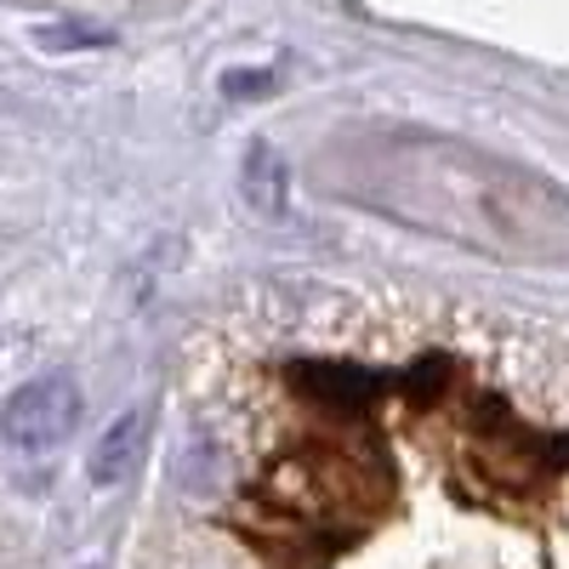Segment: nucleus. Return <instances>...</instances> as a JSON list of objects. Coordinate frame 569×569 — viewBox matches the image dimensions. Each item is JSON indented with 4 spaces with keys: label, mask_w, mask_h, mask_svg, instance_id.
Segmentation results:
<instances>
[{
    "label": "nucleus",
    "mask_w": 569,
    "mask_h": 569,
    "mask_svg": "<svg viewBox=\"0 0 569 569\" xmlns=\"http://www.w3.org/2000/svg\"><path fill=\"white\" fill-rule=\"evenodd\" d=\"M80 427V388L69 376H34L23 382L7 410H0V433H7L18 450H46V445H63Z\"/></svg>",
    "instance_id": "1"
},
{
    "label": "nucleus",
    "mask_w": 569,
    "mask_h": 569,
    "mask_svg": "<svg viewBox=\"0 0 569 569\" xmlns=\"http://www.w3.org/2000/svg\"><path fill=\"white\" fill-rule=\"evenodd\" d=\"M142 445H149V421H142V410H126L109 433L98 439V450H91L86 472L98 490H120L131 472L142 467Z\"/></svg>",
    "instance_id": "2"
},
{
    "label": "nucleus",
    "mask_w": 569,
    "mask_h": 569,
    "mask_svg": "<svg viewBox=\"0 0 569 569\" xmlns=\"http://www.w3.org/2000/svg\"><path fill=\"white\" fill-rule=\"evenodd\" d=\"M240 200H246V211H257V217H284V200H291V171H284V154L273 149V142H251L246 149V160H240Z\"/></svg>",
    "instance_id": "3"
},
{
    "label": "nucleus",
    "mask_w": 569,
    "mask_h": 569,
    "mask_svg": "<svg viewBox=\"0 0 569 569\" xmlns=\"http://www.w3.org/2000/svg\"><path fill=\"white\" fill-rule=\"evenodd\" d=\"M222 91H228V98H262V91H273V74H262V69L222 74Z\"/></svg>",
    "instance_id": "4"
}]
</instances>
